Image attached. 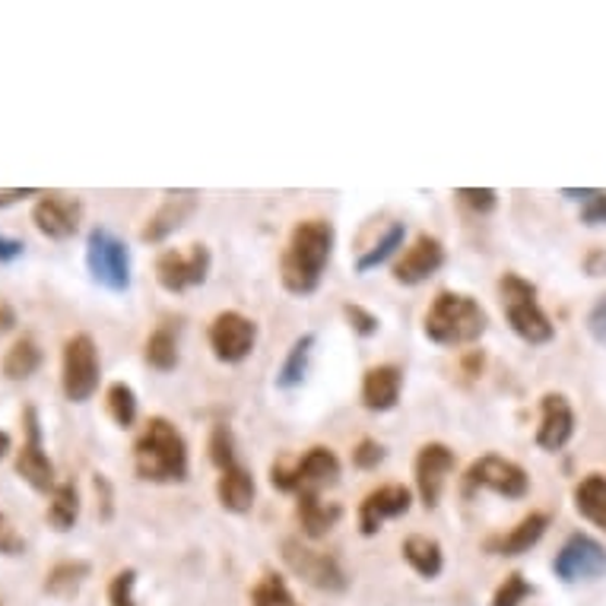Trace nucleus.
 I'll return each instance as SVG.
<instances>
[{
  "label": "nucleus",
  "instance_id": "b1692460",
  "mask_svg": "<svg viewBox=\"0 0 606 606\" xmlns=\"http://www.w3.org/2000/svg\"><path fill=\"white\" fill-rule=\"evenodd\" d=\"M574 508L581 518H588L594 528L606 533V477L604 473H588L574 486Z\"/></svg>",
  "mask_w": 606,
  "mask_h": 606
},
{
  "label": "nucleus",
  "instance_id": "1a4fd4ad",
  "mask_svg": "<svg viewBox=\"0 0 606 606\" xmlns=\"http://www.w3.org/2000/svg\"><path fill=\"white\" fill-rule=\"evenodd\" d=\"M210 248L207 245H188V251H162L156 258V283L165 293H185L194 286H203L210 276Z\"/></svg>",
  "mask_w": 606,
  "mask_h": 606
},
{
  "label": "nucleus",
  "instance_id": "de8ad7c7",
  "mask_svg": "<svg viewBox=\"0 0 606 606\" xmlns=\"http://www.w3.org/2000/svg\"><path fill=\"white\" fill-rule=\"evenodd\" d=\"M7 327H13V311L7 305H0V331H7Z\"/></svg>",
  "mask_w": 606,
  "mask_h": 606
},
{
  "label": "nucleus",
  "instance_id": "ddd939ff",
  "mask_svg": "<svg viewBox=\"0 0 606 606\" xmlns=\"http://www.w3.org/2000/svg\"><path fill=\"white\" fill-rule=\"evenodd\" d=\"M553 571L562 581H591L606 571V549L588 533H571L566 546L556 553Z\"/></svg>",
  "mask_w": 606,
  "mask_h": 606
},
{
  "label": "nucleus",
  "instance_id": "39448f33",
  "mask_svg": "<svg viewBox=\"0 0 606 606\" xmlns=\"http://www.w3.org/2000/svg\"><path fill=\"white\" fill-rule=\"evenodd\" d=\"M341 480V460L331 448H308L299 460H273L270 483L280 493L321 495V490L334 486Z\"/></svg>",
  "mask_w": 606,
  "mask_h": 606
},
{
  "label": "nucleus",
  "instance_id": "473e14b6",
  "mask_svg": "<svg viewBox=\"0 0 606 606\" xmlns=\"http://www.w3.org/2000/svg\"><path fill=\"white\" fill-rule=\"evenodd\" d=\"M562 194L571 200H581V223L584 226H606V190L566 188Z\"/></svg>",
  "mask_w": 606,
  "mask_h": 606
},
{
  "label": "nucleus",
  "instance_id": "f3484780",
  "mask_svg": "<svg viewBox=\"0 0 606 606\" xmlns=\"http://www.w3.org/2000/svg\"><path fill=\"white\" fill-rule=\"evenodd\" d=\"M410 505H413V495H410L407 486H400V483L379 486L375 493H369L362 498V508H359V531H362V536H375V533L384 528V521L407 515Z\"/></svg>",
  "mask_w": 606,
  "mask_h": 606
},
{
  "label": "nucleus",
  "instance_id": "c85d7f7f",
  "mask_svg": "<svg viewBox=\"0 0 606 606\" xmlns=\"http://www.w3.org/2000/svg\"><path fill=\"white\" fill-rule=\"evenodd\" d=\"M144 359L156 372H175V366H178V337H175L172 324H159L147 337Z\"/></svg>",
  "mask_w": 606,
  "mask_h": 606
},
{
  "label": "nucleus",
  "instance_id": "79ce46f5",
  "mask_svg": "<svg viewBox=\"0 0 606 606\" xmlns=\"http://www.w3.org/2000/svg\"><path fill=\"white\" fill-rule=\"evenodd\" d=\"M381 460H384V448H381L375 438H362L356 448H353V463L359 470H375Z\"/></svg>",
  "mask_w": 606,
  "mask_h": 606
},
{
  "label": "nucleus",
  "instance_id": "f257e3e1",
  "mask_svg": "<svg viewBox=\"0 0 606 606\" xmlns=\"http://www.w3.org/2000/svg\"><path fill=\"white\" fill-rule=\"evenodd\" d=\"M337 232L327 220H302L293 228L289 245L280 261L283 289L293 296H311L321 286V276L331 264Z\"/></svg>",
  "mask_w": 606,
  "mask_h": 606
},
{
  "label": "nucleus",
  "instance_id": "49530a36",
  "mask_svg": "<svg viewBox=\"0 0 606 606\" xmlns=\"http://www.w3.org/2000/svg\"><path fill=\"white\" fill-rule=\"evenodd\" d=\"M584 270L591 273V276H604L606 273V251L604 248H594L588 258H584Z\"/></svg>",
  "mask_w": 606,
  "mask_h": 606
},
{
  "label": "nucleus",
  "instance_id": "2eb2a0df",
  "mask_svg": "<svg viewBox=\"0 0 606 606\" xmlns=\"http://www.w3.org/2000/svg\"><path fill=\"white\" fill-rule=\"evenodd\" d=\"M457 457L448 445H422L417 455V490L419 498L425 508H435L442 502L445 493V483H448V473L455 470Z\"/></svg>",
  "mask_w": 606,
  "mask_h": 606
},
{
  "label": "nucleus",
  "instance_id": "9b49d317",
  "mask_svg": "<svg viewBox=\"0 0 606 606\" xmlns=\"http://www.w3.org/2000/svg\"><path fill=\"white\" fill-rule=\"evenodd\" d=\"M258 324L245 318L242 311H220L210 324V349L220 362L238 366L255 353Z\"/></svg>",
  "mask_w": 606,
  "mask_h": 606
},
{
  "label": "nucleus",
  "instance_id": "c9c22d12",
  "mask_svg": "<svg viewBox=\"0 0 606 606\" xmlns=\"http://www.w3.org/2000/svg\"><path fill=\"white\" fill-rule=\"evenodd\" d=\"M210 460L220 467V473L235 467V438H232V429L228 425H217L213 435H210Z\"/></svg>",
  "mask_w": 606,
  "mask_h": 606
},
{
  "label": "nucleus",
  "instance_id": "6ab92c4d",
  "mask_svg": "<svg viewBox=\"0 0 606 606\" xmlns=\"http://www.w3.org/2000/svg\"><path fill=\"white\" fill-rule=\"evenodd\" d=\"M197 210V194L194 190H178V194H169L165 197V203L152 213L150 220H147V226L140 232V238L144 242H165L172 232H178V228L188 223V217Z\"/></svg>",
  "mask_w": 606,
  "mask_h": 606
},
{
  "label": "nucleus",
  "instance_id": "412c9836",
  "mask_svg": "<svg viewBox=\"0 0 606 606\" xmlns=\"http://www.w3.org/2000/svg\"><path fill=\"white\" fill-rule=\"evenodd\" d=\"M546 528H549V515L531 511L528 518H521L508 533L490 536V540H486V549H490L493 556H521V553H528L531 546H536V543L543 540Z\"/></svg>",
  "mask_w": 606,
  "mask_h": 606
},
{
  "label": "nucleus",
  "instance_id": "e433bc0d",
  "mask_svg": "<svg viewBox=\"0 0 606 606\" xmlns=\"http://www.w3.org/2000/svg\"><path fill=\"white\" fill-rule=\"evenodd\" d=\"M134 588H137V571H118L112 581H109V606H137Z\"/></svg>",
  "mask_w": 606,
  "mask_h": 606
},
{
  "label": "nucleus",
  "instance_id": "4be33fe9",
  "mask_svg": "<svg viewBox=\"0 0 606 606\" xmlns=\"http://www.w3.org/2000/svg\"><path fill=\"white\" fill-rule=\"evenodd\" d=\"M255 493H258L255 477H251V470L242 467V463L223 470L220 480H217V498H220V505H223L226 511H232V515H248L251 505H255Z\"/></svg>",
  "mask_w": 606,
  "mask_h": 606
},
{
  "label": "nucleus",
  "instance_id": "09e8293b",
  "mask_svg": "<svg viewBox=\"0 0 606 606\" xmlns=\"http://www.w3.org/2000/svg\"><path fill=\"white\" fill-rule=\"evenodd\" d=\"M10 448H13V442H10V435H7V432L0 429V460L10 455Z\"/></svg>",
  "mask_w": 606,
  "mask_h": 606
},
{
  "label": "nucleus",
  "instance_id": "5701e85b",
  "mask_svg": "<svg viewBox=\"0 0 606 606\" xmlns=\"http://www.w3.org/2000/svg\"><path fill=\"white\" fill-rule=\"evenodd\" d=\"M343 508L337 502H324L321 495H299V521L308 540H321L337 528Z\"/></svg>",
  "mask_w": 606,
  "mask_h": 606
},
{
  "label": "nucleus",
  "instance_id": "58836bf2",
  "mask_svg": "<svg viewBox=\"0 0 606 606\" xmlns=\"http://www.w3.org/2000/svg\"><path fill=\"white\" fill-rule=\"evenodd\" d=\"M92 490H96V515L99 521H112L114 515V490L106 473H92Z\"/></svg>",
  "mask_w": 606,
  "mask_h": 606
},
{
  "label": "nucleus",
  "instance_id": "7ed1b4c3",
  "mask_svg": "<svg viewBox=\"0 0 606 606\" xmlns=\"http://www.w3.org/2000/svg\"><path fill=\"white\" fill-rule=\"evenodd\" d=\"M490 327L483 305L463 293H438L425 311V337L438 346L477 343Z\"/></svg>",
  "mask_w": 606,
  "mask_h": 606
},
{
  "label": "nucleus",
  "instance_id": "cd10ccee",
  "mask_svg": "<svg viewBox=\"0 0 606 606\" xmlns=\"http://www.w3.org/2000/svg\"><path fill=\"white\" fill-rule=\"evenodd\" d=\"M45 518H48V524L58 533L74 531L76 521H79V490H76L74 480L58 483V490L51 493Z\"/></svg>",
  "mask_w": 606,
  "mask_h": 606
},
{
  "label": "nucleus",
  "instance_id": "0eeeda50",
  "mask_svg": "<svg viewBox=\"0 0 606 606\" xmlns=\"http://www.w3.org/2000/svg\"><path fill=\"white\" fill-rule=\"evenodd\" d=\"M102 379V362H99V346L89 334H74L64 343L61 356V387L71 404H86Z\"/></svg>",
  "mask_w": 606,
  "mask_h": 606
},
{
  "label": "nucleus",
  "instance_id": "bb28decb",
  "mask_svg": "<svg viewBox=\"0 0 606 606\" xmlns=\"http://www.w3.org/2000/svg\"><path fill=\"white\" fill-rule=\"evenodd\" d=\"M314 343H318L314 334H302L299 341L289 346V353H286L280 372H276V387H280V391H296V387L302 384L305 375H308V366H311Z\"/></svg>",
  "mask_w": 606,
  "mask_h": 606
},
{
  "label": "nucleus",
  "instance_id": "423d86ee",
  "mask_svg": "<svg viewBox=\"0 0 606 606\" xmlns=\"http://www.w3.org/2000/svg\"><path fill=\"white\" fill-rule=\"evenodd\" d=\"M86 270L109 293L131 289V251L112 228L96 226L86 235Z\"/></svg>",
  "mask_w": 606,
  "mask_h": 606
},
{
  "label": "nucleus",
  "instance_id": "393cba45",
  "mask_svg": "<svg viewBox=\"0 0 606 606\" xmlns=\"http://www.w3.org/2000/svg\"><path fill=\"white\" fill-rule=\"evenodd\" d=\"M404 559L410 562V569L417 571L419 578H429V581L438 578L445 569V556H442L438 540L422 536V533H413L404 540Z\"/></svg>",
  "mask_w": 606,
  "mask_h": 606
},
{
  "label": "nucleus",
  "instance_id": "a878e982",
  "mask_svg": "<svg viewBox=\"0 0 606 606\" xmlns=\"http://www.w3.org/2000/svg\"><path fill=\"white\" fill-rule=\"evenodd\" d=\"M89 571H92V566L83 562V559H64V562H58L54 569L45 574V594H51L58 601H71L76 591L86 584Z\"/></svg>",
  "mask_w": 606,
  "mask_h": 606
},
{
  "label": "nucleus",
  "instance_id": "4c0bfd02",
  "mask_svg": "<svg viewBox=\"0 0 606 606\" xmlns=\"http://www.w3.org/2000/svg\"><path fill=\"white\" fill-rule=\"evenodd\" d=\"M343 318H346V324L359 334V337H375L381 331V321L372 314V311H366L362 305H343Z\"/></svg>",
  "mask_w": 606,
  "mask_h": 606
},
{
  "label": "nucleus",
  "instance_id": "6e6552de",
  "mask_svg": "<svg viewBox=\"0 0 606 606\" xmlns=\"http://www.w3.org/2000/svg\"><path fill=\"white\" fill-rule=\"evenodd\" d=\"M480 490H490L505 498H524L531 493V477L524 467H518L515 460L498 455H483L473 460L463 473V495H477Z\"/></svg>",
  "mask_w": 606,
  "mask_h": 606
},
{
  "label": "nucleus",
  "instance_id": "ea45409f",
  "mask_svg": "<svg viewBox=\"0 0 606 606\" xmlns=\"http://www.w3.org/2000/svg\"><path fill=\"white\" fill-rule=\"evenodd\" d=\"M460 203H467L473 213H493L498 203V194L493 188H460L457 190Z\"/></svg>",
  "mask_w": 606,
  "mask_h": 606
},
{
  "label": "nucleus",
  "instance_id": "a19ab883",
  "mask_svg": "<svg viewBox=\"0 0 606 606\" xmlns=\"http://www.w3.org/2000/svg\"><path fill=\"white\" fill-rule=\"evenodd\" d=\"M26 553V540L23 533L10 524V518L0 511V556H23Z\"/></svg>",
  "mask_w": 606,
  "mask_h": 606
},
{
  "label": "nucleus",
  "instance_id": "72a5a7b5",
  "mask_svg": "<svg viewBox=\"0 0 606 606\" xmlns=\"http://www.w3.org/2000/svg\"><path fill=\"white\" fill-rule=\"evenodd\" d=\"M251 601L255 606H302L293 597V591L286 588V581L280 574H264L261 584L255 588Z\"/></svg>",
  "mask_w": 606,
  "mask_h": 606
},
{
  "label": "nucleus",
  "instance_id": "f8f14e48",
  "mask_svg": "<svg viewBox=\"0 0 606 606\" xmlns=\"http://www.w3.org/2000/svg\"><path fill=\"white\" fill-rule=\"evenodd\" d=\"M283 559L286 566L302 578L305 584L318 588V591H327V594H337L346 588V571L341 569V562L327 553H318V549H308L299 540H286L283 543Z\"/></svg>",
  "mask_w": 606,
  "mask_h": 606
},
{
  "label": "nucleus",
  "instance_id": "c03bdc74",
  "mask_svg": "<svg viewBox=\"0 0 606 606\" xmlns=\"http://www.w3.org/2000/svg\"><path fill=\"white\" fill-rule=\"evenodd\" d=\"M23 251H26V245H23L20 238H7V235H0V264H13V261H20Z\"/></svg>",
  "mask_w": 606,
  "mask_h": 606
},
{
  "label": "nucleus",
  "instance_id": "2f4dec72",
  "mask_svg": "<svg viewBox=\"0 0 606 606\" xmlns=\"http://www.w3.org/2000/svg\"><path fill=\"white\" fill-rule=\"evenodd\" d=\"M404 235H407V226L404 223H391L387 232H384V238L375 242L366 255H359V261H356V270L359 273H369V270H375L379 264H384L400 245H404Z\"/></svg>",
  "mask_w": 606,
  "mask_h": 606
},
{
  "label": "nucleus",
  "instance_id": "37998d69",
  "mask_svg": "<svg viewBox=\"0 0 606 606\" xmlns=\"http://www.w3.org/2000/svg\"><path fill=\"white\" fill-rule=\"evenodd\" d=\"M588 331H591V337L606 349V296H601V299L594 302V308H591V314H588Z\"/></svg>",
  "mask_w": 606,
  "mask_h": 606
},
{
  "label": "nucleus",
  "instance_id": "9d476101",
  "mask_svg": "<svg viewBox=\"0 0 606 606\" xmlns=\"http://www.w3.org/2000/svg\"><path fill=\"white\" fill-rule=\"evenodd\" d=\"M23 448L16 452V473L20 480H26L36 493L51 495L58 490V480H54V463L51 457L45 455V445H41V419H38L36 407H26L23 410Z\"/></svg>",
  "mask_w": 606,
  "mask_h": 606
},
{
  "label": "nucleus",
  "instance_id": "f03ea898",
  "mask_svg": "<svg viewBox=\"0 0 606 606\" xmlns=\"http://www.w3.org/2000/svg\"><path fill=\"white\" fill-rule=\"evenodd\" d=\"M134 470L144 483L172 486L188 480L185 435L162 417H152L134 442Z\"/></svg>",
  "mask_w": 606,
  "mask_h": 606
},
{
  "label": "nucleus",
  "instance_id": "20e7f679",
  "mask_svg": "<svg viewBox=\"0 0 606 606\" xmlns=\"http://www.w3.org/2000/svg\"><path fill=\"white\" fill-rule=\"evenodd\" d=\"M498 299H502V311H505L511 331L524 343L543 346L556 337L549 314L536 302V286L531 280H524L521 273H505L498 280Z\"/></svg>",
  "mask_w": 606,
  "mask_h": 606
},
{
  "label": "nucleus",
  "instance_id": "c756f323",
  "mask_svg": "<svg viewBox=\"0 0 606 606\" xmlns=\"http://www.w3.org/2000/svg\"><path fill=\"white\" fill-rule=\"evenodd\" d=\"M38 366H41V349H38V343L33 337L16 341L7 349V356H3V375L10 381L33 379L38 372Z\"/></svg>",
  "mask_w": 606,
  "mask_h": 606
},
{
  "label": "nucleus",
  "instance_id": "a18cd8bd",
  "mask_svg": "<svg viewBox=\"0 0 606 606\" xmlns=\"http://www.w3.org/2000/svg\"><path fill=\"white\" fill-rule=\"evenodd\" d=\"M38 194L36 188H0V210H7V207H13V203H20L23 197H33Z\"/></svg>",
  "mask_w": 606,
  "mask_h": 606
},
{
  "label": "nucleus",
  "instance_id": "a211bd4d",
  "mask_svg": "<svg viewBox=\"0 0 606 606\" xmlns=\"http://www.w3.org/2000/svg\"><path fill=\"white\" fill-rule=\"evenodd\" d=\"M445 264V248L435 235H419L417 242L404 251V258L394 264V280L404 286H419L429 276H435Z\"/></svg>",
  "mask_w": 606,
  "mask_h": 606
},
{
  "label": "nucleus",
  "instance_id": "f704fd0d",
  "mask_svg": "<svg viewBox=\"0 0 606 606\" xmlns=\"http://www.w3.org/2000/svg\"><path fill=\"white\" fill-rule=\"evenodd\" d=\"M531 594L533 584H528V578L521 571H511L493 594V606H521Z\"/></svg>",
  "mask_w": 606,
  "mask_h": 606
},
{
  "label": "nucleus",
  "instance_id": "7c9ffc66",
  "mask_svg": "<svg viewBox=\"0 0 606 606\" xmlns=\"http://www.w3.org/2000/svg\"><path fill=\"white\" fill-rule=\"evenodd\" d=\"M106 407H109V417L121 425V429H131L137 422V394L131 384L124 381H114L106 391Z\"/></svg>",
  "mask_w": 606,
  "mask_h": 606
},
{
  "label": "nucleus",
  "instance_id": "dca6fc26",
  "mask_svg": "<svg viewBox=\"0 0 606 606\" xmlns=\"http://www.w3.org/2000/svg\"><path fill=\"white\" fill-rule=\"evenodd\" d=\"M574 435V410L566 394H546L540 400V425H536V445L549 455L562 452Z\"/></svg>",
  "mask_w": 606,
  "mask_h": 606
},
{
  "label": "nucleus",
  "instance_id": "4468645a",
  "mask_svg": "<svg viewBox=\"0 0 606 606\" xmlns=\"http://www.w3.org/2000/svg\"><path fill=\"white\" fill-rule=\"evenodd\" d=\"M79 220H83V203L76 197H64V194H45L33 207V223L36 228L51 238V242H67L79 232Z\"/></svg>",
  "mask_w": 606,
  "mask_h": 606
},
{
  "label": "nucleus",
  "instance_id": "aec40b11",
  "mask_svg": "<svg viewBox=\"0 0 606 606\" xmlns=\"http://www.w3.org/2000/svg\"><path fill=\"white\" fill-rule=\"evenodd\" d=\"M404 391V372L397 366H375L362 379V404L372 413H387L397 407Z\"/></svg>",
  "mask_w": 606,
  "mask_h": 606
}]
</instances>
